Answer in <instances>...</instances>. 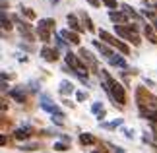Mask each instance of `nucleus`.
I'll list each match as a JSON object with an SVG mask.
<instances>
[{"label":"nucleus","mask_w":157,"mask_h":153,"mask_svg":"<svg viewBox=\"0 0 157 153\" xmlns=\"http://www.w3.org/2000/svg\"><path fill=\"white\" fill-rule=\"evenodd\" d=\"M136 101H138V109L144 118L157 122V97L151 95L146 87H138L136 89Z\"/></svg>","instance_id":"nucleus-1"},{"label":"nucleus","mask_w":157,"mask_h":153,"mask_svg":"<svg viewBox=\"0 0 157 153\" xmlns=\"http://www.w3.org/2000/svg\"><path fill=\"white\" fill-rule=\"evenodd\" d=\"M99 76H101V79H103V89L109 93V97L114 101V105H117V103H118L120 107L126 105V93H124V87H122V85H120L117 79H113L111 74H109L107 70H101Z\"/></svg>","instance_id":"nucleus-2"},{"label":"nucleus","mask_w":157,"mask_h":153,"mask_svg":"<svg viewBox=\"0 0 157 153\" xmlns=\"http://www.w3.org/2000/svg\"><path fill=\"white\" fill-rule=\"evenodd\" d=\"M66 64L70 66V70L74 72V74L82 79V82H86V83H87V72H86L87 68H86V64H83L82 60H80V56H76V54L68 52V54H66ZM64 70H66V72H70L68 68H64Z\"/></svg>","instance_id":"nucleus-3"},{"label":"nucleus","mask_w":157,"mask_h":153,"mask_svg":"<svg viewBox=\"0 0 157 153\" xmlns=\"http://www.w3.org/2000/svg\"><path fill=\"white\" fill-rule=\"evenodd\" d=\"M114 31L117 35L124 37L126 41H130L132 45H140V35H138V27L132 25V23H126V25H114Z\"/></svg>","instance_id":"nucleus-4"},{"label":"nucleus","mask_w":157,"mask_h":153,"mask_svg":"<svg viewBox=\"0 0 157 153\" xmlns=\"http://www.w3.org/2000/svg\"><path fill=\"white\" fill-rule=\"evenodd\" d=\"M52 29H54V20H51V17L39 20V23H37V35H39V39L43 41V43H49Z\"/></svg>","instance_id":"nucleus-5"},{"label":"nucleus","mask_w":157,"mask_h":153,"mask_svg":"<svg viewBox=\"0 0 157 153\" xmlns=\"http://www.w3.org/2000/svg\"><path fill=\"white\" fill-rule=\"evenodd\" d=\"M78 56L83 64H86V68H89L91 72H99V64H97V58L93 56L91 52L87 51V48H80V52H78Z\"/></svg>","instance_id":"nucleus-6"},{"label":"nucleus","mask_w":157,"mask_h":153,"mask_svg":"<svg viewBox=\"0 0 157 153\" xmlns=\"http://www.w3.org/2000/svg\"><path fill=\"white\" fill-rule=\"evenodd\" d=\"M99 37L101 39H103V43H109V45H113V47H117L118 48V51L120 52H122V54H128L130 52V48L128 47H126L124 45V43H120L117 37H113V35L111 33H109V31H103V29H101V31H99Z\"/></svg>","instance_id":"nucleus-7"},{"label":"nucleus","mask_w":157,"mask_h":153,"mask_svg":"<svg viewBox=\"0 0 157 153\" xmlns=\"http://www.w3.org/2000/svg\"><path fill=\"white\" fill-rule=\"evenodd\" d=\"M41 109H45V111H49L52 116L56 114V118H64V113L58 109V105L56 103H52L47 95H41Z\"/></svg>","instance_id":"nucleus-8"},{"label":"nucleus","mask_w":157,"mask_h":153,"mask_svg":"<svg viewBox=\"0 0 157 153\" xmlns=\"http://www.w3.org/2000/svg\"><path fill=\"white\" fill-rule=\"evenodd\" d=\"M12 20H14V21L17 23V27H20V33L23 35V37H25L27 41H33V33H31V27H29L25 21H21L20 17H17V16H14Z\"/></svg>","instance_id":"nucleus-9"},{"label":"nucleus","mask_w":157,"mask_h":153,"mask_svg":"<svg viewBox=\"0 0 157 153\" xmlns=\"http://www.w3.org/2000/svg\"><path fill=\"white\" fill-rule=\"evenodd\" d=\"M41 56H43L47 62H56V60H58V51H56V48H51V47H43Z\"/></svg>","instance_id":"nucleus-10"},{"label":"nucleus","mask_w":157,"mask_h":153,"mask_svg":"<svg viewBox=\"0 0 157 153\" xmlns=\"http://www.w3.org/2000/svg\"><path fill=\"white\" fill-rule=\"evenodd\" d=\"M93 47H95V48H97V51L101 52V56H105L107 60L114 56V52H113V51H111V48H109V47L105 45V43H103V41H93Z\"/></svg>","instance_id":"nucleus-11"},{"label":"nucleus","mask_w":157,"mask_h":153,"mask_svg":"<svg viewBox=\"0 0 157 153\" xmlns=\"http://www.w3.org/2000/svg\"><path fill=\"white\" fill-rule=\"evenodd\" d=\"M109 17L114 21V25H126V21H128V16L124 14V12H114V10H111L109 12Z\"/></svg>","instance_id":"nucleus-12"},{"label":"nucleus","mask_w":157,"mask_h":153,"mask_svg":"<svg viewBox=\"0 0 157 153\" xmlns=\"http://www.w3.org/2000/svg\"><path fill=\"white\" fill-rule=\"evenodd\" d=\"M60 37H62L66 43H70V45H78V43H80V37H78V33L68 31V29H62V31H60Z\"/></svg>","instance_id":"nucleus-13"},{"label":"nucleus","mask_w":157,"mask_h":153,"mask_svg":"<svg viewBox=\"0 0 157 153\" xmlns=\"http://www.w3.org/2000/svg\"><path fill=\"white\" fill-rule=\"evenodd\" d=\"M31 134H33V128H31V126H20V128L14 132V136H16L17 140H27Z\"/></svg>","instance_id":"nucleus-14"},{"label":"nucleus","mask_w":157,"mask_h":153,"mask_svg":"<svg viewBox=\"0 0 157 153\" xmlns=\"http://www.w3.org/2000/svg\"><path fill=\"white\" fill-rule=\"evenodd\" d=\"M12 99H16V101H20V103H23L25 101V89H23V85L21 87H16V89H10V93H8Z\"/></svg>","instance_id":"nucleus-15"},{"label":"nucleus","mask_w":157,"mask_h":153,"mask_svg":"<svg viewBox=\"0 0 157 153\" xmlns=\"http://www.w3.org/2000/svg\"><path fill=\"white\" fill-rule=\"evenodd\" d=\"M109 64H111V66H118V68H128V66H126V60L122 56H118V54H114L113 58H109Z\"/></svg>","instance_id":"nucleus-16"},{"label":"nucleus","mask_w":157,"mask_h":153,"mask_svg":"<svg viewBox=\"0 0 157 153\" xmlns=\"http://www.w3.org/2000/svg\"><path fill=\"white\" fill-rule=\"evenodd\" d=\"M60 93H62V95H72V93H74V85H72L70 82H66V79L60 82Z\"/></svg>","instance_id":"nucleus-17"},{"label":"nucleus","mask_w":157,"mask_h":153,"mask_svg":"<svg viewBox=\"0 0 157 153\" xmlns=\"http://www.w3.org/2000/svg\"><path fill=\"white\" fill-rule=\"evenodd\" d=\"M66 20H68V23H70V27H72V29H76V31H82L80 21H78V17H76L74 14H68V17H66Z\"/></svg>","instance_id":"nucleus-18"},{"label":"nucleus","mask_w":157,"mask_h":153,"mask_svg":"<svg viewBox=\"0 0 157 153\" xmlns=\"http://www.w3.org/2000/svg\"><path fill=\"white\" fill-rule=\"evenodd\" d=\"M80 143L82 145H93L95 143V138L91 136V134H82V136H80Z\"/></svg>","instance_id":"nucleus-19"},{"label":"nucleus","mask_w":157,"mask_h":153,"mask_svg":"<svg viewBox=\"0 0 157 153\" xmlns=\"http://www.w3.org/2000/svg\"><path fill=\"white\" fill-rule=\"evenodd\" d=\"M120 8H122V12H124V14L128 16V17H134V20H140V16H138V14H136V12L130 8L128 4H122V6H120Z\"/></svg>","instance_id":"nucleus-20"},{"label":"nucleus","mask_w":157,"mask_h":153,"mask_svg":"<svg viewBox=\"0 0 157 153\" xmlns=\"http://www.w3.org/2000/svg\"><path fill=\"white\" fill-rule=\"evenodd\" d=\"M91 111L97 114V118H103V116H105V109H103V105H101V103H93Z\"/></svg>","instance_id":"nucleus-21"},{"label":"nucleus","mask_w":157,"mask_h":153,"mask_svg":"<svg viewBox=\"0 0 157 153\" xmlns=\"http://www.w3.org/2000/svg\"><path fill=\"white\" fill-rule=\"evenodd\" d=\"M144 31H146V35H147V39L151 41V43H157V35L153 33V29H151V25H146V27H144Z\"/></svg>","instance_id":"nucleus-22"},{"label":"nucleus","mask_w":157,"mask_h":153,"mask_svg":"<svg viewBox=\"0 0 157 153\" xmlns=\"http://www.w3.org/2000/svg\"><path fill=\"white\" fill-rule=\"evenodd\" d=\"M120 124H122V118H117V120H113V122H103L101 126L109 130V128H117V126H120Z\"/></svg>","instance_id":"nucleus-23"},{"label":"nucleus","mask_w":157,"mask_h":153,"mask_svg":"<svg viewBox=\"0 0 157 153\" xmlns=\"http://www.w3.org/2000/svg\"><path fill=\"white\" fill-rule=\"evenodd\" d=\"M2 29H4V31H6V29L10 31V29H12V23H10L8 17H6V10H2Z\"/></svg>","instance_id":"nucleus-24"},{"label":"nucleus","mask_w":157,"mask_h":153,"mask_svg":"<svg viewBox=\"0 0 157 153\" xmlns=\"http://www.w3.org/2000/svg\"><path fill=\"white\" fill-rule=\"evenodd\" d=\"M82 17H83V21H86V29H87V31H91L93 25H91V20H89V16H87V14H82Z\"/></svg>","instance_id":"nucleus-25"},{"label":"nucleus","mask_w":157,"mask_h":153,"mask_svg":"<svg viewBox=\"0 0 157 153\" xmlns=\"http://www.w3.org/2000/svg\"><path fill=\"white\" fill-rule=\"evenodd\" d=\"M37 147H39L37 143H23V145H21L23 151H33V149H37Z\"/></svg>","instance_id":"nucleus-26"},{"label":"nucleus","mask_w":157,"mask_h":153,"mask_svg":"<svg viewBox=\"0 0 157 153\" xmlns=\"http://www.w3.org/2000/svg\"><path fill=\"white\" fill-rule=\"evenodd\" d=\"M107 8H117V0H101Z\"/></svg>","instance_id":"nucleus-27"},{"label":"nucleus","mask_w":157,"mask_h":153,"mask_svg":"<svg viewBox=\"0 0 157 153\" xmlns=\"http://www.w3.org/2000/svg\"><path fill=\"white\" fill-rule=\"evenodd\" d=\"M21 12H23V14H25L27 17H31V20H33V17H35V12H33V10H29V8H23Z\"/></svg>","instance_id":"nucleus-28"},{"label":"nucleus","mask_w":157,"mask_h":153,"mask_svg":"<svg viewBox=\"0 0 157 153\" xmlns=\"http://www.w3.org/2000/svg\"><path fill=\"white\" fill-rule=\"evenodd\" d=\"M54 149H56V151H66V149H68V145H64V143H54Z\"/></svg>","instance_id":"nucleus-29"},{"label":"nucleus","mask_w":157,"mask_h":153,"mask_svg":"<svg viewBox=\"0 0 157 153\" xmlns=\"http://www.w3.org/2000/svg\"><path fill=\"white\" fill-rule=\"evenodd\" d=\"M76 97H78V101H83V99H86V97H87V95H86V93H83V91H78V95H76Z\"/></svg>","instance_id":"nucleus-30"},{"label":"nucleus","mask_w":157,"mask_h":153,"mask_svg":"<svg viewBox=\"0 0 157 153\" xmlns=\"http://www.w3.org/2000/svg\"><path fill=\"white\" fill-rule=\"evenodd\" d=\"M87 2H89V4H91V6H93V8H97V6H99V0H87Z\"/></svg>","instance_id":"nucleus-31"},{"label":"nucleus","mask_w":157,"mask_h":153,"mask_svg":"<svg viewBox=\"0 0 157 153\" xmlns=\"http://www.w3.org/2000/svg\"><path fill=\"white\" fill-rule=\"evenodd\" d=\"M91 153H107V149H95V151H91Z\"/></svg>","instance_id":"nucleus-32"},{"label":"nucleus","mask_w":157,"mask_h":153,"mask_svg":"<svg viewBox=\"0 0 157 153\" xmlns=\"http://www.w3.org/2000/svg\"><path fill=\"white\" fill-rule=\"evenodd\" d=\"M114 153H124L122 149H118V147H114Z\"/></svg>","instance_id":"nucleus-33"},{"label":"nucleus","mask_w":157,"mask_h":153,"mask_svg":"<svg viewBox=\"0 0 157 153\" xmlns=\"http://www.w3.org/2000/svg\"><path fill=\"white\" fill-rule=\"evenodd\" d=\"M153 23H155V25H153V27H155V29H157V20H155V21H153Z\"/></svg>","instance_id":"nucleus-34"},{"label":"nucleus","mask_w":157,"mask_h":153,"mask_svg":"<svg viewBox=\"0 0 157 153\" xmlns=\"http://www.w3.org/2000/svg\"><path fill=\"white\" fill-rule=\"evenodd\" d=\"M51 2H54V4H56V2H58V0H51Z\"/></svg>","instance_id":"nucleus-35"}]
</instances>
